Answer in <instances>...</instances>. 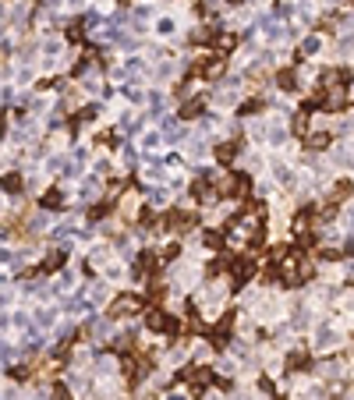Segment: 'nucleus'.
<instances>
[{
    "instance_id": "obj_1",
    "label": "nucleus",
    "mask_w": 354,
    "mask_h": 400,
    "mask_svg": "<svg viewBox=\"0 0 354 400\" xmlns=\"http://www.w3.org/2000/svg\"><path fill=\"white\" fill-rule=\"evenodd\" d=\"M170 400H184V397H181V393H174V397H170Z\"/></svg>"
}]
</instances>
